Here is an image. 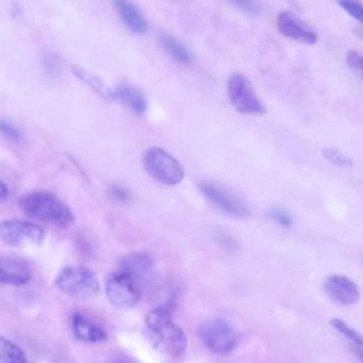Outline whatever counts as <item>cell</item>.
Returning <instances> with one entry per match:
<instances>
[{
    "mask_svg": "<svg viewBox=\"0 0 363 363\" xmlns=\"http://www.w3.org/2000/svg\"><path fill=\"white\" fill-rule=\"evenodd\" d=\"M111 196L116 200V201H128L130 199V193L126 187H122V186H112L111 187Z\"/></svg>",
    "mask_w": 363,
    "mask_h": 363,
    "instance_id": "27",
    "label": "cell"
},
{
    "mask_svg": "<svg viewBox=\"0 0 363 363\" xmlns=\"http://www.w3.org/2000/svg\"><path fill=\"white\" fill-rule=\"evenodd\" d=\"M234 7L250 16H258L261 7L257 0H228Z\"/></svg>",
    "mask_w": 363,
    "mask_h": 363,
    "instance_id": "24",
    "label": "cell"
},
{
    "mask_svg": "<svg viewBox=\"0 0 363 363\" xmlns=\"http://www.w3.org/2000/svg\"><path fill=\"white\" fill-rule=\"evenodd\" d=\"M112 98L119 101L122 105H125L136 115H143L146 112V98L143 92L135 86L121 85L112 91Z\"/></svg>",
    "mask_w": 363,
    "mask_h": 363,
    "instance_id": "16",
    "label": "cell"
},
{
    "mask_svg": "<svg viewBox=\"0 0 363 363\" xmlns=\"http://www.w3.org/2000/svg\"><path fill=\"white\" fill-rule=\"evenodd\" d=\"M159 44L164 50V52L167 55H170L177 64L189 65L191 62V55H190L189 50L176 37L169 35V34H160Z\"/></svg>",
    "mask_w": 363,
    "mask_h": 363,
    "instance_id": "17",
    "label": "cell"
},
{
    "mask_svg": "<svg viewBox=\"0 0 363 363\" xmlns=\"http://www.w3.org/2000/svg\"><path fill=\"white\" fill-rule=\"evenodd\" d=\"M105 294L112 306L118 309H130L139 302L142 288L130 275L119 269L106 277Z\"/></svg>",
    "mask_w": 363,
    "mask_h": 363,
    "instance_id": "6",
    "label": "cell"
},
{
    "mask_svg": "<svg viewBox=\"0 0 363 363\" xmlns=\"http://www.w3.org/2000/svg\"><path fill=\"white\" fill-rule=\"evenodd\" d=\"M146 332L152 345L162 353L172 357L183 354L187 346V337L183 329L172 319V313L166 306L152 309L145 318Z\"/></svg>",
    "mask_w": 363,
    "mask_h": 363,
    "instance_id": "1",
    "label": "cell"
},
{
    "mask_svg": "<svg viewBox=\"0 0 363 363\" xmlns=\"http://www.w3.org/2000/svg\"><path fill=\"white\" fill-rule=\"evenodd\" d=\"M119 267L121 271L130 275L142 288V282H146L152 275L153 259L147 252H133L126 255Z\"/></svg>",
    "mask_w": 363,
    "mask_h": 363,
    "instance_id": "13",
    "label": "cell"
},
{
    "mask_svg": "<svg viewBox=\"0 0 363 363\" xmlns=\"http://www.w3.org/2000/svg\"><path fill=\"white\" fill-rule=\"evenodd\" d=\"M7 197H9V187H7L6 183H3V182L0 180V203H3L4 200H7Z\"/></svg>",
    "mask_w": 363,
    "mask_h": 363,
    "instance_id": "28",
    "label": "cell"
},
{
    "mask_svg": "<svg viewBox=\"0 0 363 363\" xmlns=\"http://www.w3.org/2000/svg\"><path fill=\"white\" fill-rule=\"evenodd\" d=\"M354 33H356V35H357V37H360V38L363 40V27L356 28V30H354Z\"/></svg>",
    "mask_w": 363,
    "mask_h": 363,
    "instance_id": "29",
    "label": "cell"
},
{
    "mask_svg": "<svg viewBox=\"0 0 363 363\" xmlns=\"http://www.w3.org/2000/svg\"><path fill=\"white\" fill-rule=\"evenodd\" d=\"M115 7L123 24L135 34H145L149 30L147 21L140 10L129 0H115Z\"/></svg>",
    "mask_w": 363,
    "mask_h": 363,
    "instance_id": "14",
    "label": "cell"
},
{
    "mask_svg": "<svg viewBox=\"0 0 363 363\" xmlns=\"http://www.w3.org/2000/svg\"><path fill=\"white\" fill-rule=\"evenodd\" d=\"M339 333H342L345 337H347L349 340H352L354 345L363 347V335L359 333L356 329H353L350 325H347L346 322H343L339 318H332L329 322Z\"/></svg>",
    "mask_w": 363,
    "mask_h": 363,
    "instance_id": "21",
    "label": "cell"
},
{
    "mask_svg": "<svg viewBox=\"0 0 363 363\" xmlns=\"http://www.w3.org/2000/svg\"><path fill=\"white\" fill-rule=\"evenodd\" d=\"M227 95L233 108L240 113L259 116L267 112V108L257 95L252 84L241 72H234L228 77Z\"/></svg>",
    "mask_w": 363,
    "mask_h": 363,
    "instance_id": "5",
    "label": "cell"
},
{
    "mask_svg": "<svg viewBox=\"0 0 363 363\" xmlns=\"http://www.w3.org/2000/svg\"><path fill=\"white\" fill-rule=\"evenodd\" d=\"M339 6L353 18L363 24V3L357 0H339Z\"/></svg>",
    "mask_w": 363,
    "mask_h": 363,
    "instance_id": "22",
    "label": "cell"
},
{
    "mask_svg": "<svg viewBox=\"0 0 363 363\" xmlns=\"http://www.w3.org/2000/svg\"><path fill=\"white\" fill-rule=\"evenodd\" d=\"M322 156L333 166L336 167H342V169H350L353 166V160L343 153L339 149L335 147H325L322 149Z\"/></svg>",
    "mask_w": 363,
    "mask_h": 363,
    "instance_id": "20",
    "label": "cell"
},
{
    "mask_svg": "<svg viewBox=\"0 0 363 363\" xmlns=\"http://www.w3.org/2000/svg\"><path fill=\"white\" fill-rule=\"evenodd\" d=\"M54 284L62 294L75 299H91L101 292L96 274L81 265H69L61 269Z\"/></svg>",
    "mask_w": 363,
    "mask_h": 363,
    "instance_id": "3",
    "label": "cell"
},
{
    "mask_svg": "<svg viewBox=\"0 0 363 363\" xmlns=\"http://www.w3.org/2000/svg\"><path fill=\"white\" fill-rule=\"evenodd\" d=\"M199 190L204 196V199L217 210L233 216V217H248L250 207L247 203L228 190L225 186L216 182H201L199 184Z\"/></svg>",
    "mask_w": 363,
    "mask_h": 363,
    "instance_id": "8",
    "label": "cell"
},
{
    "mask_svg": "<svg viewBox=\"0 0 363 363\" xmlns=\"http://www.w3.org/2000/svg\"><path fill=\"white\" fill-rule=\"evenodd\" d=\"M0 133L11 140H16V142L20 139L18 130L10 122H7L4 119H0Z\"/></svg>",
    "mask_w": 363,
    "mask_h": 363,
    "instance_id": "26",
    "label": "cell"
},
{
    "mask_svg": "<svg viewBox=\"0 0 363 363\" xmlns=\"http://www.w3.org/2000/svg\"><path fill=\"white\" fill-rule=\"evenodd\" d=\"M277 28L284 37L294 41L305 44H315L318 41V33L288 10L281 11L277 16Z\"/></svg>",
    "mask_w": 363,
    "mask_h": 363,
    "instance_id": "10",
    "label": "cell"
},
{
    "mask_svg": "<svg viewBox=\"0 0 363 363\" xmlns=\"http://www.w3.org/2000/svg\"><path fill=\"white\" fill-rule=\"evenodd\" d=\"M71 328H72L74 336L82 342L98 343V342L106 340V337H108L106 332L102 328H99L98 325H95L94 322H91L81 313L72 315Z\"/></svg>",
    "mask_w": 363,
    "mask_h": 363,
    "instance_id": "15",
    "label": "cell"
},
{
    "mask_svg": "<svg viewBox=\"0 0 363 363\" xmlns=\"http://www.w3.org/2000/svg\"><path fill=\"white\" fill-rule=\"evenodd\" d=\"M122 363H123V362H122Z\"/></svg>",
    "mask_w": 363,
    "mask_h": 363,
    "instance_id": "31",
    "label": "cell"
},
{
    "mask_svg": "<svg viewBox=\"0 0 363 363\" xmlns=\"http://www.w3.org/2000/svg\"><path fill=\"white\" fill-rule=\"evenodd\" d=\"M206 346L217 354L230 353L237 345V336L233 328L221 319H216L204 325L200 330Z\"/></svg>",
    "mask_w": 363,
    "mask_h": 363,
    "instance_id": "9",
    "label": "cell"
},
{
    "mask_svg": "<svg viewBox=\"0 0 363 363\" xmlns=\"http://www.w3.org/2000/svg\"><path fill=\"white\" fill-rule=\"evenodd\" d=\"M142 162L146 173L160 184L176 186L184 179V169L182 163L159 146L149 147L145 152Z\"/></svg>",
    "mask_w": 363,
    "mask_h": 363,
    "instance_id": "4",
    "label": "cell"
},
{
    "mask_svg": "<svg viewBox=\"0 0 363 363\" xmlns=\"http://www.w3.org/2000/svg\"><path fill=\"white\" fill-rule=\"evenodd\" d=\"M362 357H363V353H362Z\"/></svg>",
    "mask_w": 363,
    "mask_h": 363,
    "instance_id": "30",
    "label": "cell"
},
{
    "mask_svg": "<svg viewBox=\"0 0 363 363\" xmlns=\"http://www.w3.org/2000/svg\"><path fill=\"white\" fill-rule=\"evenodd\" d=\"M323 289L333 302L345 306L356 303L360 298L357 285L345 275L328 277L323 284Z\"/></svg>",
    "mask_w": 363,
    "mask_h": 363,
    "instance_id": "11",
    "label": "cell"
},
{
    "mask_svg": "<svg viewBox=\"0 0 363 363\" xmlns=\"http://www.w3.org/2000/svg\"><path fill=\"white\" fill-rule=\"evenodd\" d=\"M269 217L282 227H291L292 216L282 207H274L269 210Z\"/></svg>",
    "mask_w": 363,
    "mask_h": 363,
    "instance_id": "25",
    "label": "cell"
},
{
    "mask_svg": "<svg viewBox=\"0 0 363 363\" xmlns=\"http://www.w3.org/2000/svg\"><path fill=\"white\" fill-rule=\"evenodd\" d=\"M0 363H28L23 349L0 335Z\"/></svg>",
    "mask_w": 363,
    "mask_h": 363,
    "instance_id": "18",
    "label": "cell"
},
{
    "mask_svg": "<svg viewBox=\"0 0 363 363\" xmlns=\"http://www.w3.org/2000/svg\"><path fill=\"white\" fill-rule=\"evenodd\" d=\"M346 64L349 68L359 77L363 78V54L354 50H350L346 55Z\"/></svg>",
    "mask_w": 363,
    "mask_h": 363,
    "instance_id": "23",
    "label": "cell"
},
{
    "mask_svg": "<svg viewBox=\"0 0 363 363\" xmlns=\"http://www.w3.org/2000/svg\"><path fill=\"white\" fill-rule=\"evenodd\" d=\"M31 267L21 258L1 257L0 258V285L21 286L31 281Z\"/></svg>",
    "mask_w": 363,
    "mask_h": 363,
    "instance_id": "12",
    "label": "cell"
},
{
    "mask_svg": "<svg viewBox=\"0 0 363 363\" xmlns=\"http://www.w3.org/2000/svg\"><path fill=\"white\" fill-rule=\"evenodd\" d=\"M72 72L75 77H78L79 79H82L84 82H86L95 92H98L99 95L105 96V98H112V91L108 89V86L92 72H88L85 71L84 68L78 67V65H74L72 67Z\"/></svg>",
    "mask_w": 363,
    "mask_h": 363,
    "instance_id": "19",
    "label": "cell"
},
{
    "mask_svg": "<svg viewBox=\"0 0 363 363\" xmlns=\"http://www.w3.org/2000/svg\"><path fill=\"white\" fill-rule=\"evenodd\" d=\"M45 230L31 221L9 218L0 221V240L11 247L40 245L45 240Z\"/></svg>",
    "mask_w": 363,
    "mask_h": 363,
    "instance_id": "7",
    "label": "cell"
},
{
    "mask_svg": "<svg viewBox=\"0 0 363 363\" xmlns=\"http://www.w3.org/2000/svg\"><path fill=\"white\" fill-rule=\"evenodd\" d=\"M18 206L28 217L55 227H69L75 221L72 210L51 191H30L20 197Z\"/></svg>",
    "mask_w": 363,
    "mask_h": 363,
    "instance_id": "2",
    "label": "cell"
}]
</instances>
